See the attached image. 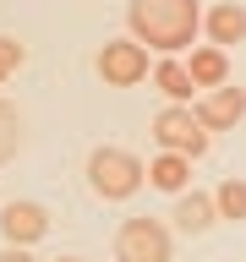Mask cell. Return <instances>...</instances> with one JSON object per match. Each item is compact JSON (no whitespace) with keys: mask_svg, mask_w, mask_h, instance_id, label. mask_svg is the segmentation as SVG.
I'll return each instance as SVG.
<instances>
[{"mask_svg":"<svg viewBox=\"0 0 246 262\" xmlns=\"http://www.w3.org/2000/svg\"><path fill=\"white\" fill-rule=\"evenodd\" d=\"M126 28L142 49L180 55V49H192L197 28H202V6L197 0H126Z\"/></svg>","mask_w":246,"mask_h":262,"instance_id":"cell-1","label":"cell"},{"mask_svg":"<svg viewBox=\"0 0 246 262\" xmlns=\"http://www.w3.org/2000/svg\"><path fill=\"white\" fill-rule=\"evenodd\" d=\"M88 191L104 196V202H131V196L148 186V164L126 147H93L88 153Z\"/></svg>","mask_w":246,"mask_h":262,"instance_id":"cell-2","label":"cell"},{"mask_svg":"<svg viewBox=\"0 0 246 262\" xmlns=\"http://www.w3.org/2000/svg\"><path fill=\"white\" fill-rule=\"evenodd\" d=\"M115 262H175V235L159 219H120Z\"/></svg>","mask_w":246,"mask_h":262,"instance_id":"cell-3","label":"cell"},{"mask_svg":"<svg viewBox=\"0 0 246 262\" xmlns=\"http://www.w3.org/2000/svg\"><path fill=\"white\" fill-rule=\"evenodd\" d=\"M153 142H159V153H180V159H202L208 153V131L197 126V115L186 110V104H164L159 115H153Z\"/></svg>","mask_w":246,"mask_h":262,"instance_id":"cell-4","label":"cell"},{"mask_svg":"<svg viewBox=\"0 0 246 262\" xmlns=\"http://www.w3.org/2000/svg\"><path fill=\"white\" fill-rule=\"evenodd\" d=\"M93 71L104 77V88H137V82H148V49L137 38H110L98 49Z\"/></svg>","mask_w":246,"mask_h":262,"instance_id":"cell-5","label":"cell"},{"mask_svg":"<svg viewBox=\"0 0 246 262\" xmlns=\"http://www.w3.org/2000/svg\"><path fill=\"white\" fill-rule=\"evenodd\" d=\"M186 110L197 115V126L208 131H235L246 120V88H235V82H219V88H208V93H197V104H186Z\"/></svg>","mask_w":246,"mask_h":262,"instance_id":"cell-6","label":"cell"},{"mask_svg":"<svg viewBox=\"0 0 246 262\" xmlns=\"http://www.w3.org/2000/svg\"><path fill=\"white\" fill-rule=\"evenodd\" d=\"M0 235H6V246L44 241V235H49V208H44V202H28V196L0 202Z\"/></svg>","mask_w":246,"mask_h":262,"instance_id":"cell-7","label":"cell"},{"mask_svg":"<svg viewBox=\"0 0 246 262\" xmlns=\"http://www.w3.org/2000/svg\"><path fill=\"white\" fill-rule=\"evenodd\" d=\"M186 77L208 93V88H219V82H230V49H219V44H192V55H186Z\"/></svg>","mask_w":246,"mask_h":262,"instance_id":"cell-8","label":"cell"},{"mask_svg":"<svg viewBox=\"0 0 246 262\" xmlns=\"http://www.w3.org/2000/svg\"><path fill=\"white\" fill-rule=\"evenodd\" d=\"M202 28H208V44L230 49L246 38V6H235V0H219L213 11H202Z\"/></svg>","mask_w":246,"mask_h":262,"instance_id":"cell-9","label":"cell"},{"mask_svg":"<svg viewBox=\"0 0 246 262\" xmlns=\"http://www.w3.org/2000/svg\"><path fill=\"white\" fill-rule=\"evenodd\" d=\"M170 219H175L180 235H208V229L219 224V213H213V196H208V191H180Z\"/></svg>","mask_w":246,"mask_h":262,"instance_id":"cell-10","label":"cell"},{"mask_svg":"<svg viewBox=\"0 0 246 262\" xmlns=\"http://www.w3.org/2000/svg\"><path fill=\"white\" fill-rule=\"evenodd\" d=\"M153 88H159L170 104H192V88L197 82L186 77V66H180V55H164L159 66H153Z\"/></svg>","mask_w":246,"mask_h":262,"instance_id":"cell-11","label":"cell"},{"mask_svg":"<svg viewBox=\"0 0 246 262\" xmlns=\"http://www.w3.org/2000/svg\"><path fill=\"white\" fill-rule=\"evenodd\" d=\"M186 180H192V159H180V153H159V159L148 164V186H159V191H186Z\"/></svg>","mask_w":246,"mask_h":262,"instance_id":"cell-12","label":"cell"},{"mask_svg":"<svg viewBox=\"0 0 246 262\" xmlns=\"http://www.w3.org/2000/svg\"><path fill=\"white\" fill-rule=\"evenodd\" d=\"M22 142H28V120H22V110H16V104H6V98H0V169L22 153Z\"/></svg>","mask_w":246,"mask_h":262,"instance_id":"cell-13","label":"cell"},{"mask_svg":"<svg viewBox=\"0 0 246 262\" xmlns=\"http://www.w3.org/2000/svg\"><path fill=\"white\" fill-rule=\"evenodd\" d=\"M208 196H213V213H219V219H230V224H241V219H246V180L241 175L219 180V191H208Z\"/></svg>","mask_w":246,"mask_h":262,"instance_id":"cell-14","label":"cell"},{"mask_svg":"<svg viewBox=\"0 0 246 262\" xmlns=\"http://www.w3.org/2000/svg\"><path fill=\"white\" fill-rule=\"evenodd\" d=\"M22 60H28V49L16 44V38H0V77H11Z\"/></svg>","mask_w":246,"mask_h":262,"instance_id":"cell-15","label":"cell"},{"mask_svg":"<svg viewBox=\"0 0 246 262\" xmlns=\"http://www.w3.org/2000/svg\"><path fill=\"white\" fill-rule=\"evenodd\" d=\"M0 262H38V257H33L28 246H6V251H0Z\"/></svg>","mask_w":246,"mask_h":262,"instance_id":"cell-16","label":"cell"},{"mask_svg":"<svg viewBox=\"0 0 246 262\" xmlns=\"http://www.w3.org/2000/svg\"><path fill=\"white\" fill-rule=\"evenodd\" d=\"M49 262H88V257H49Z\"/></svg>","mask_w":246,"mask_h":262,"instance_id":"cell-17","label":"cell"},{"mask_svg":"<svg viewBox=\"0 0 246 262\" xmlns=\"http://www.w3.org/2000/svg\"><path fill=\"white\" fill-rule=\"evenodd\" d=\"M0 82H6V77H0Z\"/></svg>","mask_w":246,"mask_h":262,"instance_id":"cell-18","label":"cell"}]
</instances>
